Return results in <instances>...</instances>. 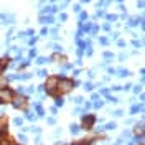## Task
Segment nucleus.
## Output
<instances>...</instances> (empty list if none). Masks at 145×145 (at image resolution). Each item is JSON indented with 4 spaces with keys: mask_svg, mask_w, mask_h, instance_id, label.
I'll return each mask as SVG.
<instances>
[{
    "mask_svg": "<svg viewBox=\"0 0 145 145\" xmlns=\"http://www.w3.org/2000/svg\"><path fill=\"white\" fill-rule=\"evenodd\" d=\"M72 86H74V81H72V79H69V78H59V79H58V86H56L58 96L68 94V92L72 89Z\"/></svg>",
    "mask_w": 145,
    "mask_h": 145,
    "instance_id": "f257e3e1",
    "label": "nucleus"
},
{
    "mask_svg": "<svg viewBox=\"0 0 145 145\" xmlns=\"http://www.w3.org/2000/svg\"><path fill=\"white\" fill-rule=\"evenodd\" d=\"M58 76H50L45 82V89L46 92L51 96V97H58V91H56V86H58Z\"/></svg>",
    "mask_w": 145,
    "mask_h": 145,
    "instance_id": "f03ea898",
    "label": "nucleus"
},
{
    "mask_svg": "<svg viewBox=\"0 0 145 145\" xmlns=\"http://www.w3.org/2000/svg\"><path fill=\"white\" fill-rule=\"evenodd\" d=\"M12 104H13L15 109H22V110H27L28 109V99L25 96H15L13 101H12Z\"/></svg>",
    "mask_w": 145,
    "mask_h": 145,
    "instance_id": "7ed1b4c3",
    "label": "nucleus"
},
{
    "mask_svg": "<svg viewBox=\"0 0 145 145\" xmlns=\"http://www.w3.org/2000/svg\"><path fill=\"white\" fill-rule=\"evenodd\" d=\"M15 96H17L15 91L10 89V88H3V89H0V101H2V102H12Z\"/></svg>",
    "mask_w": 145,
    "mask_h": 145,
    "instance_id": "20e7f679",
    "label": "nucleus"
},
{
    "mask_svg": "<svg viewBox=\"0 0 145 145\" xmlns=\"http://www.w3.org/2000/svg\"><path fill=\"white\" fill-rule=\"evenodd\" d=\"M96 124V117L92 116V114H86L84 117H82V129L84 130H91L92 127Z\"/></svg>",
    "mask_w": 145,
    "mask_h": 145,
    "instance_id": "39448f33",
    "label": "nucleus"
},
{
    "mask_svg": "<svg viewBox=\"0 0 145 145\" xmlns=\"http://www.w3.org/2000/svg\"><path fill=\"white\" fill-rule=\"evenodd\" d=\"M7 127H8V117L0 116V134H7Z\"/></svg>",
    "mask_w": 145,
    "mask_h": 145,
    "instance_id": "423d86ee",
    "label": "nucleus"
},
{
    "mask_svg": "<svg viewBox=\"0 0 145 145\" xmlns=\"http://www.w3.org/2000/svg\"><path fill=\"white\" fill-rule=\"evenodd\" d=\"M135 134H137V135H138V134H140V135L144 134V129H142V125H137V129H135Z\"/></svg>",
    "mask_w": 145,
    "mask_h": 145,
    "instance_id": "0eeeda50",
    "label": "nucleus"
},
{
    "mask_svg": "<svg viewBox=\"0 0 145 145\" xmlns=\"http://www.w3.org/2000/svg\"><path fill=\"white\" fill-rule=\"evenodd\" d=\"M3 69H5V68H3V66H2V64H0V74H2V72H3Z\"/></svg>",
    "mask_w": 145,
    "mask_h": 145,
    "instance_id": "6e6552de",
    "label": "nucleus"
},
{
    "mask_svg": "<svg viewBox=\"0 0 145 145\" xmlns=\"http://www.w3.org/2000/svg\"><path fill=\"white\" fill-rule=\"evenodd\" d=\"M0 104H2V101H0Z\"/></svg>",
    "mask_w": 145,
    "mask_h": 145,
    "instance_id": "1a4fd4ad",
    "label": "nucleus"
}]
</instances>
